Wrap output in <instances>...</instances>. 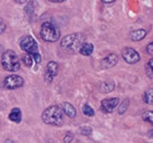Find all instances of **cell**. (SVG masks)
<instances>
[{
	"label": "cell",
	"instance_id": "6da1fadb",
	"mask_svg": "<svg viewBox=\"0 0 153 143\" xmlns=\"http://www.w3.org/2000/svg\"><path fill=\"white\" fill-rule=\"evenodd\" d=\"M44 123L53 126H62L65 122V114L60 106L51 105L47 107L42 114Z\"/></svg>",
	"mask_w": 153,
	"mask_h": 143
},
{
	"label": "cell",
	"instance_id": "7a4b0ae2",
	"mask_svg": "<svg viewBox=\"0 0 153 143\" xmlns=\"http://www.w3.org/2000/svg\"><path fill=\"white\" fill-rule=\"evenodd\" d=\"M40 37L47 42H55L60 38V30L55 24L45 21L40 27Z\"/></svg>",
	"mask_w": 153,
	"mask_h": 143
},
{
	"label": "cell",
	"instance_id": "3957f363",
	"mask_svg": "<svg viewBox=\"0 0 153 143\" xmlns=\"http://www.w3.org/2000/svg\"><path fill=\"white\" fill-rule=\"evenodd\" d=\"M1 65L8 72H17L20 69V60L17 54L11 49L6 51L1 57Z\"/></svg>",
	"mask_w": 153,
	"mask_h": 143
},
{
	"label": "cell",
	"instance_id": "277c9868",
	"mask_svg": "<svg viewBox=\"0 0 153 143\" xmlns=\"http://www.w3.org/2000/svg\"><path fill=\"white\" fill-rule=\"evenodd\" d=\"M83 44V36L78 33H75V34H71L65 36L62 42H60V46L63 49H66L68 51H76L79 49V47L82 46Z\"/></svg>",
	"mask_w": 153,
	"mask_h": 143
},
{
	"label": "cell",
	"instance_id": "5b68a950",
	"mask_svg": "<svg viewBox=\"0 0 153 143\" xmlns=\"http://www.w3.org/2000/svg\"><path fill=\"white\" fill-rule=\"evenodd\" d=\"M19 45H20L22 51H24L25 53H28V54H30V55L35 54V53H39L37 42H36L35 38L31 37L30 35H27L25 37H22Z\"/></svg>",
	"mask_w": 153,
	"mask_h": 143
},
{
	"label": "cell",
	"instance_id": "8992f818",
	"mask_svg": "<svg viewBox=\"0 0 153 143\" xmlns=\"http://www.w3.org/2000/svg\"><path fill=\"white\" fill-rule=\"evenodd\" d=\"M22 85H24V78L17 74H11V75L7 76L4 80V86L10 91L20 89L22 87Z\"/></svg>",
	"mask_w": 153,
	"mask_h": 143
},
{
	"label": "cell",
	"instance_id": "52a82bcc",
	"mask_svg": "<svg viewBox=\"0 0 153 143\" xmlns=\"http://www.w3.org/2000/svg\"><path fill=\"white\" fill-rule=\"evenodd\" d=\"M122 57L128 64L139 63V60L141 58L140 54L134 48H131V47H125V48H123V51H122Z\"/></svg>",
	"mask_w": 153,
	"mask_h": 143
},
{
	"label": "cell",
	"instance_id": "ba28073f",
	"mask_svg": "<svg viewBox=\"0 0 153 143\" xmlns=\"http://www.w3.org/2000/svg\"><path fill=\"white\" fill-rule=\"evenodd\" d=\"M58 74V64L51 60L46 65V68H45V74H44V78L47 83H51L54 78Z\"/></svg>",
	"mask_w": 153,
	"mask_h": 143
},
{
	"label": "cell",
	"instance_id": "9c48e42d",
	"mask_svg": "<svg viewBox=\"0 0 153 143\" xmlns=\"http://www.w3.org/2000/svg\"><path fill=\"white\" fill-rule=\"evenodd\" d=\"M120 103V100L117 97H112V98H105L101 102V109L104 113H112L114 109Z\"/></svg>",
	"mask_w": 153,
	"mask_h": 143
},
{
	"label": "cell",
	"instance_id": "30bf717a",
	"mask_svg": "<svg viewBox=\"0 0 153 143\" xmlns=\"http://www.w3.org/2000/svg\"><path fill=\"white\" fill-rule=\"evenodd\" d=\"M117 62H119V57H117L116 55L108 54L106 57L101 62V63H102L101 66H102L103 68H112L117 64Z\"/></svg>",
	"mask_w": 153,
	"mask_h": 143
},
{
	"label": "cell",
	"instance_id": "8fae6325",
	"mask_svg": "<svg viewBox=\"0 0 153 143\" xmlns=\"http://www.w3.org/2000/svg\"><path fill=\"white\" fill-rule=\"evenodd\" d=\"M60 107H62V109H63V112H64L65 115H67V116H69V118H73L77 115L76 109H75L71 103H68V102H64Z\"/></svg>",
	"mask_w": 153,
	"mask_h": 143
},
{
	"label": "cell",
	"instance_id": "7c38bea8",
	"mask_svg": "<svg viewBox=\"0 0 153 143\" xmlns=\"http://www.w3.org/2000/svg\"><path fill=\"white\" fill-rule=\"evenodd\" d=\"M146 35H148V31L145 29H136V30H133L131 34H130V36H131V39L133 42H139V40L144 39Z\"/></svg>",
	"mask_w": 153,
	"mask_h": 143
},
{
	"label": "cell",
	"instance_id": "4fadbf2b",
	"mask_svg": "<svg viewBox=\"0 0 153 143\" xmlns=\"http://www.w3.org/2000/svg\"><path fill=\"white\" fill-rule=\"evenodd\" d=\"M78 51L83 56H91L94 51V45L91 42H83Z\"/></svg>",
	"mask_w": 153,
	"mask_h": 143
},
{
	"label": "cell",
	"instance_id": "5bb4252c",
	"mask_svg": "<svg viewBox=\"0 0 153 143\" xmlns=\"http://www.w3.org/2000/svg\"><path fill=\"white\" fill-rule=\"evenodd\" d=\"M115 89V84L112 82V80H106V82H103L98 85V89L100 92L102 93H110L112 91H114Z\"/></svg>",
	"mask_w": 153,
	"mask_h": 143
},
{
	"label": "cell",
	"instance_id": "9a60e30c",
	"mask_svg": "<svg viewBox=\"0 0 153 143\" xmlns=\"http://www.w3.org/2000/svg\"><path fill=\"white\" fill-rule=\"evenodd\" d=\"M22 111H20V109H18V107H15L13 109H11V112L9 114V120L15 123L22 122Z\"/></svg>",
	"mask_w": 153,
	"mask_h": 143
},
{
	"label": "cell",
	"instance_id": "2e32d148",
	"mask_svg": "<svg viewBox=\"0 0 153 143\" xmlns=\"http://www.w3.org/2000/svg\"><path fill=\"white\" fill-rule=\"evenodd\" d=\"M22 63L25 66L27 67H31L33 66V63H34V58H33V56L28 53H26L24 56H22Z\"/></svg>",
	"mask_w": 153,
	"mask_h": 143
},
{
	"label": "cell",
	"instance_id": "e0dca14e",
	"mask_svg": "<svg viewBox=\"0 0 153 143\" xmlns=\"http://www.w3.org/2000/svg\"><path fill=\"white\" fill-rule=\"evenodd\" d=\"M128 105H130V100H128V98H124V101L121 102V105H120V107H119V114L123 115V114L128 111Z\"/></svg>",
	"mask_w": 153,
	"mask_h": 143
},
{
	"label": "cell",
	"instance_id": "ac0fdd59",
	"mask_svg": "<svg viewBox=\"0 0 153 143\" xmlns=\"http://www.w3.org/2000/svg\"><path fill=\"white\" fill-rule=\"evenodd\" d=\"M144 102L146 104H150V105H152L153 104V91L152 89H150L149 91H146L144 93Z\"/></svg>",
	"mask_w": 153,
	"mask_h": 143
},
{
	"label": "cell",
	"instance_id": "d6986e66",
	"mask_svg": "<svg viewBox=\"0 0 153 143\" xmlns=\"http://www.w3.org/2000/svg\"><path fill=\"white\" fill-rule=\"evenodd\" d=\"M82 109H83V113L85 114L86 116H89V118L94 116V114H95L94 109L91 107V105H89V104H84V105H83V107H82Z\"/></svg>",
	"mask_w": 153,
	"mask_h": 143
},
{
	"label": "cell",
	"instance_id": "ffe728a7",
	"mask_svg": "<svg viewBox=\"0 0 153 143\" xmlns=\"http://www.w3.org/2000/svg\"><path fill=\"white\" fill-rule=\"evenodd\" d=\"M92 127L91 126H87V125H83L81 126L79 129H78V133L82 135H91L92 134Z\"/></svg>",
	"mask_w": 153,
	"mask_h": 143
},
{
	"label": "cell",
	"instance_id": "44dd1931",
	"mask_svg": "<svg viewBox=\"0 0 153 143\" xmlns=\"http://www.w3.org/2000/svg\"><path fill=\"white\" fill-rule=\"evenodd\" d=\"M142 118H143V121H144V122H149L150 124H152V123H153V113H152V111H148V112L143 113V115H142Z\"/></svg>",
	"mask_w": 153,
	"mask_h": 143
},
{
	"label": "cell",
	"instance_id": "7402d4cb",
	"mask_svg": "<svg viewBox=\"0 0 153 143\" xmlns=\"http://www.w3.org/2000/svg\"><path fill=\"white\" fill-rule=\"evenodd\" d=\"M152 63H153V59H150L149 63L146 64L145 66V69H146V75L149 77L150 80H152L153 76H152Z\"/></svg>",
	"mask_w": 153,
	"mask_h": 143
},
{
	"label": "cell",
	"instance_id": "603a6c76",
	"mask_svg": "<svg viewBox=\"0 0 153 143\" xmlns=\"http://www.w3.org/2000/svg\"><path fill=\"white\" fill-rule=\"evenodd\" d=\"M73 139H74V134H73V132H67V133H66V135L64 136V142L65 143L72 142Z\"/></svg>",
	"mask_w": 153,
	"mask_h": 143
},
{
	"label": "cell",
	"instance_id": "cb8c5ba5",
	"mask_svg": "<svg viewBox=\"0 0 153 143\" xmlns=\"http://www.w3.org/2000/svg\"><path fill=\"white\" fill-rule=\"evenodd\" d=\"M6 28H7V25H6V22L4 21V19H1V18H0V34L4 33Z\"/></svg>",
	"mask_w": 153,
	"mask_h": 143
},
{
	"label": "cell",
	"instance_id": "d4e9b609",
	"mask_svg": "<svg viewBox=\"0 0 153 143\" xmlns=\"http://www.w3.org/2000/svg\"><path fill=\"white\" fill-rule=\"evenodd\" d=\"M146 51H148V54H149L150 56H152L153 55V42H150L149 45H148V47H146Z\"/></svg>",
	"mask_w": 153,
	"mask_h": 143
},
{
	"label": "cell",
	"instance_id": "484cf974",
	"mask_svg": "<svg viewBox=\"0 0 153 143\" xmlns=\"http://www.w3.org/2000/svg\"><path fill=\"white\" fill-rule=\"evenodd\" d=\"M17 4H26L27 2V0H15Z\"/></svg>",
	"mask_w": 153,
	"mask_h": 143
},
{
	"label": "cell",
	"instance_id": "4316f807",
	"mask_svg": "<svg viewBox=\"0 0 153 143\" xmlns=\"http://www.w3.org/2000/svg\"><path fill=\"white\" fill-rule=\"evenodd\" d=\"M49 1H51V2H56V4H59V2H64V1H66V0H49Z\"/></svg>",
	"mask_w": 153,
	"mask_h": 143
},
{
	"label": "cell",
	"instance_id": "83f0119b",
	"mask_svg": "<svg viewBox=\"0 0 153 143\" xmlns=\"http://www.w3.org/2000/svg\"><path fill=\"white\" fill-rule=\"evenodd\" d=\"M104 4H112V2H114L115 0H102Z\"/></svg>",
	"mask_w": 153,
	"mask_h": 143
}]
</instances>
